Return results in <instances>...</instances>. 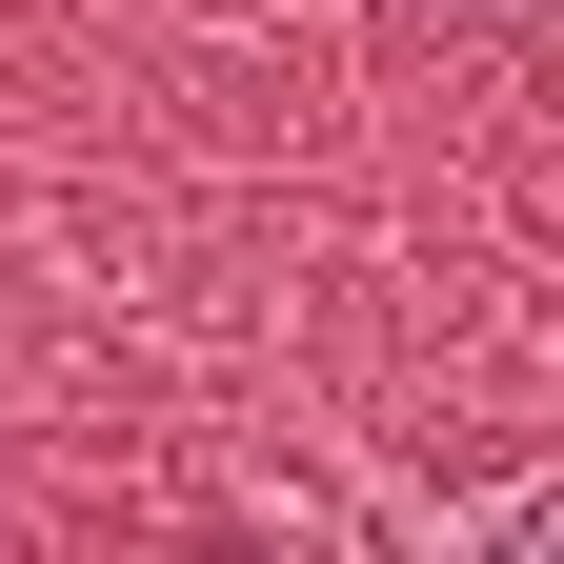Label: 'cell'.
<instances>
[{"label":"cell","instance_id":"6da1fadb","mask_svg":"<svg viewBox=\"0 0 564 564\" xmlns=\"http://www.w3.org/2000/svg\"><path fill=\"white\" fill-rule=\"evenodd\" d=\"M464 564H564V484H544V505H505V524H484Z\"/></svg>","mask_w":564,"mask_h":564}]
</instances>
